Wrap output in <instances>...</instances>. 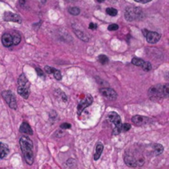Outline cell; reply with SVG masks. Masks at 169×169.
I'll return each mask as SVG.
<instances>
[{
  "instance_id": "obj_15",
  "label": "cell",
  "mask_w": 169,
  "mask_h": 169,
  "mask_svg": "<svg viewBox=\"0 0 169 169\" xmlns=\"http://www.w3.org/2000/svg\"><path fill=\"white\" fill-rule=\"evenodd\" d=\"M103 148H104V147H103L102 144L98 143V144H96V146L95 154H94V160H95V161L99 159L100 156L102 155V153Z\"/></svg>"
},
{
  "instance_id": "obj_8",
  "label": "cell",
  "mask_w": 169,
  "mask_h": 169,
  "mask_svg": "<svg viewBox=\"0 0 169 169\" xmlns=\"http://www.w3.org/2000/svg\"><path fill=\"white\" fill-rule=\"evenodd\" d=\"M93 102V98L91 95L87 96L83 101L79 103L78 105V109H77V113L78 115H81V113L83 111L85 108H87L88 106H91L92 103Z\"/></svg>"
},
{
  "instance_id": "obj_27",
  "label": "cell",
  "mask_w": 169,
  "mask_h": 169,
  "mask_svg": "<svg viewBox=\"0 0 169 169\" xmlns=\"http://www.w3.org/2000/svg\"><path fill=\"white\" fill-rule=\"evenodd\" d=\"M119 28V26L117 24H110V26L108 27V30L110 31H116Z\"/></svg>"
},
{
  "instance_id": "obj_30",
  "label": "cell",
  "mask_w": 169,
  "mask_h": 169,
  "mask_svg": "<svg viewBox=\"0 0 169 169\" xmlns=\"http://www.w3.org/2000/svg\"><path fill=\"white\" fill-rule=\"evenodd\" d=\"M96 27H97V26L96 25L95 23H93V22H91L89 24V27H88V28L91 30H95L96 29Z\"/></svg>"
},
{
  "instance_id": "obj_4",
  "label": "cell",
  "mask_w": 169,
  "mask_h": 169,
  "mask_svg": "<svg viewBox=\"0 0 169 169\" xmlns=\"http://www.w3.org/2000/svg\"><path fill=\"white\" fill-rule=\"evenodd\" d=\"M143 17L142 9L140 7H128L125 12V20L128 22H132L134 20H140Z\"/></svg>"
},
{
  "instance_id": "obj_29",
  "label": "cell",
  "mask_w": 169,
  "mask_h": 169,
  "mask_svg": "<svg viewBox=\"0 0 169 169\" xmlns=\"http://www.w3.org/2000/svg\"><path fill=\"white\" fill-rule=\"evenodd\" d=\"M60 128L61 129H64V130H67V129L71 128V125L69 124V123H64V124H62V125H60Z\"/></svg>"
},
{
  "instance_id": "obj_31",
  "label": "cell",
  "mask_w": 169,
  "mask_h": 169,
  "mask_svg": "<svg viewBox=\"0 0 169 169\" xmlns=\"http://www.w3.org/2000/svg\"><path fill=\"white\" fill-rule=\"evenodd\" d=\"M25 2H26V0H19V3H20V5L23 7L24 6V4H25Z\"/></svg>"
},
{
  "instance_id": "obj_19",
  "label": "cell",
  "mask_w": 169,
  "mask_h": 169,
  "mask_svg": "<svg viewBox=\"0 0 169 169\" xmlns=\"http://www.w3.org/2000/svg\"><path fill=\"white\" fill-rule=\"evenodd\" d=\"M131 62H132V64L134 65L141 67L143 65V64L144 63V60H143L142 59H140V58H134Z\"/></svg>"
},
{
  "instance_id": "obj_22",
  "label": "cell",
  "mask_w": 169,
  "mask_h": 169,
  "mask_svg": "<svg viewBox=\"0 0 169 169\" xmlns=\"http://www.w3.org/2000/svg\"><path fill=\"white\" fill-rule=\"evenodd\" d=\"M12 36L13 38V45H17L19 44L21 41V36L17 32H14V35H12Z\"/></svg>"
},
{
  "instance_id": "obj_12",
  "label": "cell",
  "mask_w": 169,
  "mask_h": 169,
  "mask_svg": "<svg viewBox=\"0 0 169 169\" xmlns=\"http://www.w3.org/2000/svg\"><path fill=\"white\" fill-rule=\"evenodd\" d=\"M2 43L5 47H10L13 45V38L12 34L4 33L2 37Z\"/></svg>"
},
{
  "instance_id": "obj_10",
  "label": "cell",
  "mask_w": 169,
  "mask_h": 169,
  "mask_svg": "<svg viewBox=\"0 0 169 169\" xmlns=\"http://www.w3.org/2000/svg\"><path fill=\"white\" fill-rule=\"evenodd\" d=\"M3 19L7 22H14L17 23H22V17L17 14H15L10 12H6L3 14Z\"/></svg>"
},
{
  "instance_id": "obj_13",
  "label": "cell",
  "mask_w": 169,
  "mask_h": 169,
  "mask_svg": "<svg viewBox=\"0 0 169 169\" xmlns=\"http://www.w3.org/2000/svg\"><path fill=\"white\" fill-rule=\"evenodd\" d=\"M19 130L22 134H28V135H32L33 134V131L31 130V127L26 121L22 122V124L20 126V128H19Z\"/></svg>"
},
{
  "instance_id": "obj_1",
  "label": "cell",
  "mask_w": 169,
  "mask_h": 169,
  "mask_svg": "<svg viewBox=\"0 0 169 169\" xmlns=\"http://www.w3.org/2000/svg\"><path fill=\"white\" fill-rule=\"evenodd\" d=\"M20 146L22 148V154L24 155L25 160L27 164L31 165L34 162V154H33V143L31 140L27 137L22 136L20 139Z\"/></svg>"
},
{
  "instance_id": "obj_17",
  "label": "cell",
  "mask_w": 169,
  "mask_h": 169,
  "mask_svg": "<svg viewBox=\"0 0 169 169\" xmlns=\"http://www.w3.org/2000/svg\"><path fill=\"white\" fill-rule=\"evenodd\" d=\"M153 148H154V154L156 155H160L162 154L163 153V150H164V148L162 146V144H155L153 145Z\"/></svg>"
},
{
  "instance_id": "obj_24",
  "label": "cell",
  "mask_w": 169,
  "mask_h": 169,
  "mask_svg": "<svg viewBox=\"0 0 169 169\" xmlns=\"http://www.w3.org/2000/svg\"><path fill=\"white\" fill-rule=\"evenodd\" d=\"M130 127H131V125H130V124H128V123H124L123 125H121V131L126 132V131L130 130Z\"/></svg>"
},
{
  "instance_id": "obj_21",
  "label": "cell",
  "mask_w": 169,
  "mask_h": 169,
  "mask_svg": "<svg viewBox=\"0 0 169 169\" xmlns=\"http://www.w3.org/2000/svg\"><path fill=\"white\" fill-rule=\"evenodd\" d=\"M69 13L70 14L74 15V16H77V15H79L80 13V9L77 7H70V8H69Z\"/></svg>"
},
{
  "instance_id": "obj_9",
  "label": "cell",
  "mask_w": 169,
  "mask_h": 169,
  "mask_svg": "<svg viewBox=\"0 0 169 169\" xmlns=\"http://www.w3.org/2000/svg\"><path fill=\"white\" fill-rule=\"evenodd\" d=\"M100 92L103 96H105L106 99L110 101H114L117 98V93L112 88H102L100 89Z\"/></svg>"
},
{
  "instance_id": "obj_20",
  "label": "cell",
  "mask_w": 169,
  "mask_h": 169,
  "mask_svg": "<svg viewBox=\"0 0 169 169\" xmlns=\"http://www.w3.org/2000/svg\"><path fill=\"white\" fill-rule=\"evenodd\" d=\"M106 12L107 14L110 15V16H112V17L116 16L118 13L117 10H116V8H113V7H107V8L106 9Z\"/></svg>"
},
{
  "instance_id": "obj_2",
  "label": "cell",
  "mask_w": 169,
  "mask_h": 169,
  "mask_svg": "<svg viewBox=\"0 0 169 169\" xmlns=\"http://www.w3.org/2000/svg\"><path fill=\"white\" fill-rule=\"evenodd\" d=\"M17 92L23 98L27 99L30 95V83L26 75L22 74L17 80Z\"/></svg>"
},
{
  "instance_id": "obj_28",
  "label": "cell",
  "mask_w": 169,
  "mask_h": 169,
  "mask_svg": "<svg viewBox=\"0 0 169 169\" xmlns=\"http://www.w3.org/2000/svg\"><path fill=\"white\" fill-rule=\"evenodd\" d=\"M36 72H37V75H38L39 77H41V78H45L44 72H43V70H41L40 68H37V69H36Z\"/></svg>"
},
{
  "instance_id": "obj_16",
  "label": "cell",
  "mask_w": 169,
  "mask_h": 169,
  "mask_svg": "<svg viewBox=\"0 0 169 169\" xmlns=\"http://www.w3.org/2000/svg\"><path fill=\"white\" fill-rule=\"evenodd\" d=\"M74 33L76 34V36L79 37L80 40L82 41H88V40H89V37L85 33V32H83V31H82L80 30H77V29H74Z\"/></svg>"
},
{
  "instance_id": "obj_18",
  "label": "cell",
  "mask_w": 169,
  "mask_h": 169,
  "mask_svg": "<svg viewBox=\"0 0 169 169\" xmlns=\"http://www.w3.org/2000/svg\"><path fill=\"white\" fill-rule=\"evenodd\" d=\"M98 61H99L102 65H106V64L108 63L109 59H108V57H107L106 55H100L98 56Z\"/></svg>"
},
{
  "instance_id": "obj_33",
  "label": "cell",
  "mask_w": 169,
  "mask_h": 169,
  "mask_svg": "<svg viewBox=\"0 0 169 169\" xmlns=\"http://www.w3.org/2000/svg\"><path fill=\"white\" fill-rule=\"evenodd\" d=\"M96 1H97L98 3H102V2H104L105 0H96Z\"/></svg>"
},
{
  "instance_id": "obj_6",
  "label": "cell",
  "mask_w": 169,
  "mask_h": 169,
  "mask_svg": "<svg viewBox=\"0 0 169 169\" xmlns=\"http://www.w3.org/2000/svg\"><path fill=\"white\" fill-rule=\"evenodd\" d=\"M2 96L5 100L7 105L9 106V107H11L13 110L17 109V101H16L14 94L11 91H3L2 92Z\"/></svg>"
},
{
  "instance_id": "obj_32",
  "label": "cell",
  "mask_w": 169,
  "mask_h": 169,
  "mask_svg": "<svg viewBox=\"0 0 169 169\" xmlns=\"http://www.w3.org/2000/svg\"><path fill=\"white\" fill-rule=\"evenodd\" d=\"M152 0H140V3H147L148 2H151Z\"/></svg>"
},
{
  "instance_id": "obj_11",
  "label": "cell",
  "mask_w": 169,
  "mask_h": 169,
  "mask_svg": "<svg viewBox=\"0 0 169 169\" xmlns=\"http://www.w3.org/2000/svg\"><path fill=\"white\" fill-rule=\"evenodd\" d=\"M131 120L136 126H140V125H143L148 123V118L143 116H140V115H135V116H133Z\"/></svg>"
},
{
  "instance_id": "obj_7",
  "label": "cell",
  "mask_w": 169,
  "mask_h": 169,
  "mask_svg": "<svg viewBox=\"0 0 169 169\" xmlns=\"http://www.w3.org/2000/svg\"><path fill=\"white\" fill-rule=\"evenodd\" d=\"M143 33H144V37H146L148 42L150 43V44L157 43L161 38V35L158 34V32H155V31H149L146 29H144L143 30Z\"/></svg>"
},
{
  "instance_id": "obj_34",
  "label": "cell",
  "mask_w": 169,
  "mask_h": 169,
  "mask_svg": "<svg viewBox=\"0 0 169 169\" xmlns=\"http://www.w3.org/2000/svg\"><path fill=\"white\" fill-rule=\"evenodd\" d=\"M135 2H140V0H134Z\"/></svg>"
},
{
  "instance_id": "obj_26",
  "label": "cell",
  "mask_w": 169,
  "mask_h": 169,
  "mask_svg": "<svg viewBox=\"0 0 169 169\" xmlns=\"http://www.w3.org/2000/svg\"><path fill=\"white\" fill-rule=\"evenodd\" d=\"M45 72H46L47 74H53V73H54L55 70V69L50 66H45Z\"/></svg>"
},
{
  "instance_id": "obj_3",
  "label": "cell",
  "mask_w": 169,
  "mask_h": 169,
  "mask_svg": "<svg viewBox=\"0 0 169 169\" xmlns=\"http://www.w3.org/2000/svg\"><path fill=\"white\" fill-rule=\"evenodd\" d=\"M148 96L152 97H168L169 94L168 84L155 85L148 89Z\"/></svg>"
},
{
  "instance_id": "obj_25",
  "label": "cell",
  "mask_w": 169,
  "mask_h": 169,
  "mask_svg": "<svg viewBox=\"0 0 169 169\" xmlns=\"http://www.w3.org/2000/svg\"><path fill=\"white\" fill-rule=\"evenodd\" d=\"M53 74H54V77L55 78V79H57V80H60V79H62L61 73L59 72V70H57V69L55 70V72L53 73Z\"/></svg>"
},
{
  "instance_id": "obj_23",
  "label": "cell",
  "mask_w": 169,
  "mask_h": 169,
  "mask_svg": "<svg viewBox=\"0 0 169 169\" xmlns=\"http://www.w3.org/2000/svg\"><path fill=\"white\" fill-rule=\"evenodd\" d=\"M141 68H142L144 71L148 72V71H150V70L152 69V65H151V64H150L149 62H145V61H144V63L143 64V65L141 66Z\"/></svg>"
},
{
  "instance_id": "obj_14",
  "label": "cell",
  "mask_w": 169,
  "mask_h": 169,
  "mask_svg": "<svg viewBox=\"0 0 169 169\" xmlns=\"http://www.w3.org/2000/svg\"><path fill=\"white\" fill-rule=\"evenodd\" d=\"M9 154V148L6 144L0 143V158H4Z\"/></svg>"
},
{
  "instance_id": "obj_5",
  "label": "cell",
  "mask_w": 169,
  "mask_h": 169,
  "mask_svg": "<svg viewBox=\"0 0 169 169\" xmlns=\"http://www.w3.org/2000/svg\"><path fill=\"white\" fill-rule=\"evenodd\" d=\"M107 119L110 123H112L115 125V128L113 129V135L119 134L121 132V125H122L121 119H120V116H119V114L115 111H111L108 114Z\"/></svg>"
}]
</instances>
